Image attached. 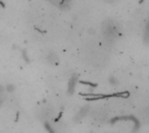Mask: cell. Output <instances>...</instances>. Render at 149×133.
<instances>
[{"label": "cell", "mask_w": 149, "mask_h": 133, "mask_svg": "<svg viewBox=\"0 0 149 133\" xmlns=\"http://www.w3.org/2000/svg\"><path fill=\"white\" fill-rule=\"evenodd\" d=\"M75 84H76V79L74 78H72L69 84V91L70 92H73L74 88H75Z\"/></svg>", "instance_id": "obj_4"}, {"label": "cell", "mask_w": 149, "mask_h": 133, "mask_svg": "<svg viewBox=\"0 0 149 133\" xmlns=\"http://www.w3.org/2000/svg\"><path fill=\"white\" fill-rule=\"evenodd\" d=\"M88 107L87 106H85V108H82L81 110H80V112L77 114V119L78 120H80L81 118H83L85 116H86V114L87 113V112H88Z\"/></svg>", "instance_id": "obj_3"}, {"label": "cell", "mask_w": 149, "mask_h": 133, "mask_svg": "<svg viewBox=\"0 0 149 133\" xmlns=\"http://www.w3.org/2000/svg\"><path fill=\"white\" fill-rule=\"evenodd\" d=\"M107 116L105 112H103L102 111H99V112H96L93 114V122L98 124V125H101L103 123H105L106 119H107Z\"/></svg>", "instance_id": "obj_1"}, {"label": "cell", "mask_w": 149, "mask_h": 133, "mask_svg": "<svg viewBox=\"0 0 149 133\" xmlns=\"http://www.w3.org/2000/svg\"><path fill=\"white\" fill-rule=\"evenodd\" d=\"M40 116H41V118L44 120H50V119H52L53 118V117H54V112L52 111V109L48 108V107H45V108H44L41 111Z\"/></svg>", "instance_id": "obj_2"}]
</instances>
